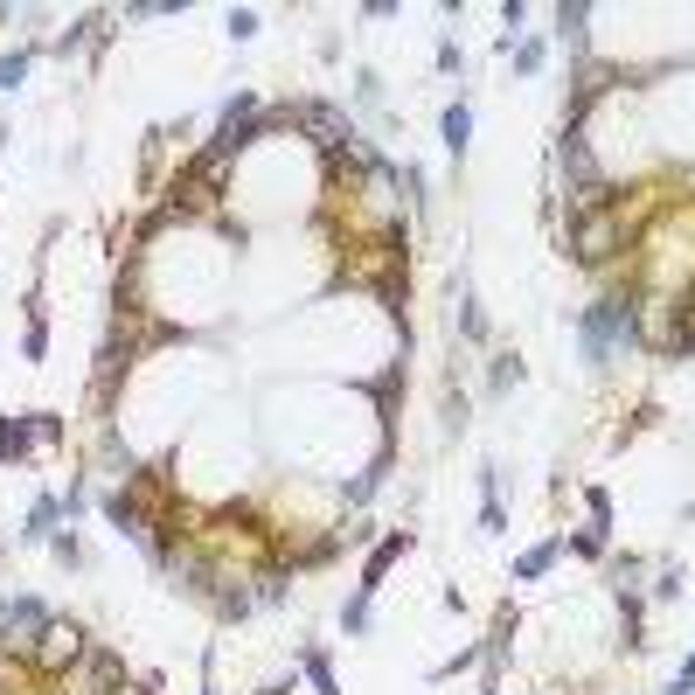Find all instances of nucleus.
<instances>
[{
    "label": "nucleus",
    "mask_w": 695,
    "mask_h": 695,
    "mask_svg": "<svg viewBox=\"0 0 695 695\" xmlns=\"http://www.w3.org/2000/svg\"><path fill=\"white\" fill-rule=\"evenodd\" d=\"M577 334H584V348H591V355H605L612 341H640V320H633V306H626V299H605V306H591V313H584V327H577Z\"/></svg>",
    "instance_id": "f257e3e1"
},
{
    "label": "nucleus",
    "mask_w": 695,
    "mask_h": 695,
    "mask_svg": "<svg viewBox=\"0 0 695 695\" xmlns=\"http://www.w3.org/2000/svg\"><path fill=\"white\" fill-rule=\"evenodd\" d=\"M619 244H626V230H619V216H612V209H605V216L570 223V251H577V265H605Z\"/></svg>",
    "instance_id": "f03ea898"
},
{
    "label": "nucleus",
    "mask_w": 695,
    "mask_h": 695,
    "mask_svg": "<svg viewBox=\"0 0 695 695\" xmlns=\"http://www.w3.org/2000/svg\"><path fill=\"white\" fill-rule=\"evenodd\" d=\"M77 661H84V633H77L70 619H49L42 640H35V668H42V675H63V668H77Z\"/></svg>",
    "instance_id": "7ed1b4c3"
},
{
    "label": "nucleus",
    "mask_w": 695,
    "mask_h": 695,
    "mask_svg": "<svg viewBox=\"0 0 695 695\" xmlns=\"http://www.w3.org/2000/svg\"><path fill=\"white\" fill-rule=\"evenodd\" d=\"M42 626H49V619H42L35 605H14V612L0 619V633H7L0 647H21V654H35V640H42Z\"/></svg>",
    "instance_id": "20e7f679"
},
{
    "label": "nucleus",
    "mask_w": 695,
    "mask_h": 695,
    "mask_svg": "<svg viewBox=\"0 0 695 695\" xmlns=\"http://www.w3.org/2000/svg\"><path fill=\"white\" fill-rule=\"evenodd\" d=\"M411 550V529H404V536H390V543H383V550L369 556V570H362V598H369V591H376V584H383V570H390V563H397V556Z\"/></svg>",
    "instance_id": "39448f33"
},
{
    "label": "nucleus",
    "mask_w": 695,
    "mask_h": 695,
    "mask_svg": "<svg viewBox=\"0 0 695 695\" xmlns=\"http://www.w3.org/2000/svg\"><path fill=\"white\" fill-rule=\"evenodd\" d=\"M105 515L126 529V536H146V515H139V501L133 494H105Z\"/></svg>",
    "instance_id": "423d86ee"
},
{
    "label": "nucleus",
    "mask_w": 695,
    "mask_h": 695,
    "mask_svg": "<svg viewBox=\"0 0 695 695\" xmlns=\"http://www.w3.org/2000/svg\"><path fill=\"white\" fill-rule=\"evenodd\" d=\"M584 21H591V7H584V0H570V7H556V35H563L570 49H584Z\"/></svg>",
    "instance_id": "0eeeda50"
},
{
    "label": "nucleus",
    "mask_w": 695,
    "mask_h": 695,
    "mask_svg": "<svg viewBox=\"0 0 695 695\" xmlns=\"http://www.w3.org/2000/svg\"><path fill=\"white\" fill-rule=\"evenodd\" d=\"M550 563H556V543H543V550H529L522 563H515V577H543Z\"/></svg>",
    "instance_id": "6e6552de"
},
{
    "label": "nucleus",
    "mask_w": 695,
    "mask_h": 695,
    "mask_svg": "<svg viewBox=\"0 0 695 695\" xmlns=\"http://www.w3.org/2000/svg\"><path fill=\"white\" fill-rule=\"evenodd\" d=\"M466 133H473V119H466V105H459V112H445V146H452V153L466 146Z\"/></svg>",
    "instance_id": "1a4fd4ad"
},
{
    "label": "nucleus",
    "mask_w": 695,
    "mask_h": 695,
    "mask_svg": "<svg viewBox=\"0 0 695 695\" xmlns=\"http://www.w3.org/2000/svg\"><path fill=\"white\" fill-rule=\"evenodd\" d=\"M306 675H313V689H320V695H341V689H334V675H327V661H320V654H306Z\"/></svg>",
    "instance_id": "9d476101"
},
{
    "label": "nucleus",
    "mask_w": 695,
    "mask_h": 695,
    "mask_svg": "<svg viewBox=\"0 0 695 695\" xmlns=\"http://www.w3.org/2000/svg\"><path fill=\"white\" fill-rule=\"evenodd\" d=\"M230 35H237V42H244V35H258V14H251V7H237V14H230Z\"/></svg>",
    "instance_id": "9b49d317"
},
{
    "label": "nucleus",
    "mask_w": 695,
    "mask_h": 695,
    "mask_svg": "<svg viewBox=\"0 0 695 695\" xmlns=\"http://www.w3.org/2000/svg\"><path fill=\"white\" fill-rule=\"evenodd\" d=\"M376 480H383V466H369V473H362V480L348 487V501H369V494H376Z\"/></svg>",
    "instance_id": "f8f14e48"
},
{
    "label": "nucleus",
    "mask_w": 695,
    "mask_h": 695,
    "mask_svg": "<svg viewBox=\"0 0 695 695\" xmlns=\"http://www.w3.org/2000/svg\"><path fill=\"white\" fill-rule=\"evenodd\" d=\"M21 70H28V56H7V63H0V91H14V84H21Z\"/></svg>",
    "instance_id": "ddd939ff"
},
{
    "label": "nucleus",
    "mask_w": 695,
    "mask_h": 695,
    "mask_svg": "<svg viewBox=\"0 0 695 695\" xmlns=\"http://www.w3.org/2000/svg\"><path fill=\"white\" fill-rule=\"evenodd\" d=\"M682 348H695V306H682Z\"/></svg>",
    "instance_id": "4468645a"
},
{
    "label": "nucleus",
    "mask_w": 695,
    "mask_h": 695,
    "mask_svg": "<svg viewBox=\"0 0 695 695\" xmlns=\"http://www.w3.org/2000/svg\"><path fill=\"white\" fill-rule=\"evenodd\" d=\"M112 695H146V689H126V682H119V689H112Z\"/></svg>",
    "instance_id": "2eb2a0df"
}]
</instances>
